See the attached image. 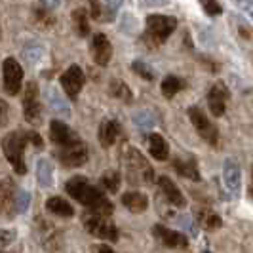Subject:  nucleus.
<instances>
[{"instance_id": "nucleus-42", "label": "nucleus", "mask_w": 253, "mask_h": 253, "mask_svg": "<svg viewBox=\"0 0 253 253\" xmlns=\"http://www.w3.org/2000/svg\"><path fill=\"white\" fill-rule=\"evenodd\" d=\"M95 250H97V252H113V248H111V246H105V244H101V246H97Z\"/></svg>"}, {"instance_id": "nucleus-21", "label": "nucleus", "mask_w": 253, "mask_h": 253, "mask_svg": "<svg viewBox=\"0 0 253 253\" xmlns=\"http://www.w3.org/2000/svg\"><path fill=\"white\" fill-rule=\"evenodd\" d=\"M149 151H151V154L156 160L164 162L169 156V145L160 133H151L149 135Z\"/></svg>"}, {"instance_id": "nucleus-18", "label": "nucleus", "mask_w": 253, "mask_h": 253, "mask_svg": "<svg viewBox=\"0 0 253 253\" xmlns=\"http://www.w3.org/2000/svg\"><path fill=\"white\" fill-rule=\"evenodd\" d=\"M120 133H122V126L116 120L107 118V120H103L101 124H99V143H101L105 149L113 147Z\"/></svg>"}, {"instance_id": "nucleus-12", "label": "nucleus", "mask_w": 253, "mask_h": 253, "mask_svg": "<svg viewBox=\"0 0 253 253\" xmlns=\"http://www.w3.org/2000/svg\"><path fill=\"white\" fill-rule=\"evenodd\" d=\"M15 198H17V187L10 177L0 181V211L6 217L15 215Z\"/></svg>"}, {"instance_id": "nucleus-25", "label": "nucleus", "mask_w": 253, "mask_h": 253, "mask_svg": "<svg viewBox=\"0 0 253 253\" xmlns=\"http://www.w3.org/2000/svg\"><path fill=\"white\" fill-rule=\"evenodd\" d=\"M183 86H185V82H183L181 78L169 75V76H166L164 80H162V93H164V97L171 99V97H173L177 91H181V89H183Z\"/></svg>"}, {"instance_id": "nucleus-5", "label": "nucleus", "mask_w": 253, "mask_h": 253, "mask_svg": "<svg viewBox=\"0 0 253 253\" xmlns=\"http://www.w3.org/2000/svg\"><path fill=\"white\" fill-rule=\"evenodd\" d=\"M189 118H190V122H192V126H194V129L198 131V135H200L206 143H210L211 147H217V143H219L217 127L213 126V122L204 114L202 109H198V107H190Z\"/></svg>"}, {"instance_id": "nucleus-3", "label": "nucleus", "mask_w": 253, "mask_h": 253, "mask_svg": "<svg viewBox=\"0 0 253 253\" xmlns=\"http://www.w3.org/2000/svg\"><path fill=\"white\" fill-rule=\"evenodd\" d=\"M27 145H29V135H27V131H19V129L8 133L4 137V141H2V151L6 154L8 162L15 169V173H19V175H23L27 171V166H25Z\"/></svg>"}, {"instance_id": "nucleus-33", "label": "nucleus", "mask_w": 253, "mask_h": 253, "mask_svg": "<svg viewBox=\"0 0 253 253\" xmlns=\"http://www.w3.org/2000/svg\"><path fill=\"white\" fill-rule=\"evenodd\" d=\"M200 6H202L204 12L208 13V15H211V17L223 13V8H221V4L217 0H200Z\"/></svg>"}, {"instance_id": "nucleus-2", "label": "nucleus", "mask_w": 253, "mask_h": 253, "mask_svg": "<svg viewBox=\"0 0 253 253\" xmlns=\"http://www.w3.org/2000/svg\"><path fill=\"white\" fill-rule=\"evenodd\" d=\"M122 160L126 166V175L129 183L139 185V183H152L154 181V169L145 160V156L127 143L122 145Z\"/></svg>"}, {"instance_id": "nucleus-19", "label": "nucleus", "mask_w": 253, "mask_h": 253, "mask_svg": "<svg viewBox=\"0 0 253 253\" xmlns=\"http://www.w3.org/2000/svg\"><path fill=\"white\" fill-rule=\"evenodd\" d=\"M173 168L181 177L190 179V181H202V175L198 171V166H196V160L189 156V158H175L173 160Z\"/></svg>"}, {"instance_id": "nucleus-29", "label": "nucleus", "mask_w": 253, "mask_h": 253, "mask_svg": "<svg viewBox=\"0 0 253 253\" xmlns=\"http://www.w3.org/2000/svg\"><path fill=\"white\" fill-rule=\"evenodd\" d=\"M198 221L208 230H217V228H221V225H223V219L219 215H215V213H211V211H198Z\"/></svg>"}, {"instance_id": "nucleus-41", "label": "nucleus", "mask_w": 253, "mask_h": 253, "mask_svg": "<svg viewBox=\"0 0 253 253\" xmlns=\"http://www.w3.org/2000/svg\"><path fill=\"white\" fill-rule=\"evenodd\" d=\"M169 0H141L143 6H166Z\"/></svg>"}, {"instance_id": "nucleus-22", "label": "nucleus", "mask_w": 253, "mask_h": 253, "mask_svg": "<svg viewBox=\"0 0 253 253\" xmlns=\"http://www.w3.org/2000/svg\"><path fill=\"white\" fill-rule=\"evenodd\" d=\"M46 210L51 211V213H55V215H59V217H73L75 215L73 206L67 202L65 198H59V196H51V198H48V202H46Z\"/></svg>"}, {"instance_id": "nucleus-40", "label": "nucleus", "mask_w": 253, "mask_h": 253, "mask_svg": "<svg viewBox=\"0 0 253 253\" xmlns=\"http://www.w3.org/2000/svg\"><path fill=\"white\" fill-rule=\"evenodd\" d=\"M40 6H44L48 10H55L59 6V0H40Z\"/></svg>"}, {"instance_id": "nucleus-11", "label": "nucleus", "mask_w": 253, "mask_h": 253, "mask_svg": "<svg viewBox=\"0 0 253 253\" xmlns=\"http://www.w3.org/2000/svg\"><path fill=\"white\" fill-rule=\"evenodd\" d=\"M230 97V91L223 82H215L208 91V105L213 116H223L227 111V101Z\"/></svg>"}, {"instance_id": "nucleus-20", "label": "nucleus", "mask_w": 253, "mask_h": 253, "mask_svg": "<svg viewBox=\"0 0 253 253\" xmlns=\"http://www.w3.org/2000/svg\"><path fill=\"white\" fill-rule=\"evenodd\" d=\"M122 204L131 213H143L149 208V198L139 190H127L122 194Z\"/></svg>"}, {"instance_id": "nucleus-10", "label": "nucleus", "mask_w": 253, "mask_h": 253, "mask_svg": "<svg viewBox=\"0 0 253 253\" xmlns=\"http://www.w3.org/2000/svg\"><path fill=\"white\" fill-rule=\"evenodd\" d=\"M86 82V76H84V71L78 67V65H71L63 75H61V88L65 89V93L71 97V99H76L80 89Z\"/></svg>"}, {"instance_id": "nucleus-23", "label": "nucleus", "mask_w": 253, "mask_h": 253, "mask_svg": "<svg viewBox=\"0 0 253 253\" xmlns=\"http://www.w3.org/2000/svg\"><path fill=\"white\" fill-rule=\"evenodd\" d=\"M109 89H111V95H113L114 99H118V101H124V103L133 101V93H131V89L127 88L126 82H122V80H118V78H113V80H111Z\"/></svg>"}, {"instance_id": "nucleus-44", "label": "nucleus", "mask_w": 253, "mask_h": 253, "mask_svg": "<svg viewBox=\"0 0 253 253\" xmlns=\"http://www.w3.org/2000/svg\"><path fill=\"white\" fill-rule=\"evenodd\" d=\"M250 192H252V196H253V168H252V190H250Z\"/></svg>"}, {"instance_id": "nucleus-38", "label": "nucleus", "mask_w": 253, "mask_h": 253, "mask_svg": "<svg viewBox=\"0 0 253 253\" xmlns=\"http://www.w3.org/2000/svg\"><path fill=\"white\" fill-rule=\"evenodd\" d=\"M8 122V103L0 99V126H6Z\"/></svg>"}, {"instance_id": "nucleus-14", "label": "nucleus", "mask_w": 253, "mask_h": 253, "mask_svg": "<svg viewBox=\"0 0 253 253\" xmlns=\"http://www.w3.org/2000/svg\"><path fill=\"white\" fill-rule=\"evenodd\" d=\"M50 139L57 149L82 141L80 137H78V133L73 131V129L67 126L65 122H61V120H53V122L50 124Z\"/></svg>"}, {"instance_id": "nucleus-9", "label": "nucleus", "mask_w": 253, "mask_h": 253, "mask_svg": "<svg viewBox=\"0 0 253 253\" xmlns=\"http://www.w3.org/2000/svg\"><path fill=\"white\" fill-rule=\"evenodd\" d=\"M23 114L29 124L37 126L40 122V95H38L37 82H29L23 95Z\"/></svg>"}, {"instance_id": "nucleus-37", "label": "nucleus", "mask_w": 253, "mask_h": 253, "mask_svg": "<svg viewBox=\"0 0 253 253\" xmlns=\"http://www.w3.org/2000/svg\"><path fill=\"white\" fill-rule=\"evenodd\" d=\"M101 6H99V2L97 0H89V13H91V17H95V19H99L101 17Z\"/></svg>"}, {"instance_id": "nucleus-39", "label": "nucleus", "mask_w": 253, "mask_h": 253, "mask_svg": "<svg viewBox=\"0 0 253 253\" xmlns=\"http://www.w3.org/2000/svg\"><path fill=\"white\" fill-rule=\"evenodd\" d=\"M122 2L124 0H105V4H107V8H109V12L114 13L120 6H122Z\"/></svg>"}, {"instance_id": "nucleus-13", "label": "nucleus", "mask_w": 253, "mask_h": 253, "mask_svg": "<svg viewBox=\"0 0 253 253\" xmlns=\"http://www.w3.org/2000/svg\"><path fill=\"white\" fill-rule=\"evenodd\" d=\"M152 236L158 242H162L164 246H169V248H181V250L189 248V240H187V236L183 232L173 230V228H168L164 225H154Z\"/></svg>"}, {"instance_id": "nucleus-26", "label": "nucleus", "mask_w": 253, "mask_h": 253, "mask_svg": "<svg viewBox=\"0 0 253 253\" xmlns=\"http://www.w3.org/2000/svg\"><path fill=\"white\" fill-rule=\"evenodd\" d=\"M73 23L76 27V33L80 37H86L89 33V23H88V12L84 8H76L73 12Z\"/></svg>"}, {"instance_id": "nucleus-30", "label": "nucleus", "mask_w": 253, "mask_h": 253, "mask_svg": "<svg viewBox=\"0 0 253 253\" xmlns=\"http://www.w3.org/2000/svg\"><path fill=\"white\" fill-rule=\"evenodd\" d=\"M133 124L139 126L141 129H151L154 126V116L149 111H137L133 114Z\"/></svg>"}, {"instance_id": "nucleus-15", "label": "nucleus", "mask_w": 253, "mask_h": 253, "mask_svg": "<svg viewBox=\"0 0 253 253\" xmlns=\"http://www.w3.org/2000/svg\"><path fill=\"white\" fill-rule=\"evenodd\" d=\"M91 55L95 59V63L105 67V65L111 63V57H113V46L109 42L107 35L97 33L93 40H91Z\"/></svg>"}, {"instance_id": "nucleus-43", "label": "nucleus", "mask_w": 253, "mask_h": 253, "mask_svg": "<svg viewBox=\"0 0 253 253\" xmlns=\"http://www.w3.org/2000/svg\"><path fill=\"white\" fill-rule=\"evenodd\" d=\"M240 4H244V6H252L253 4V0H238Z\"/></svg>"}, {"instance_id": "nucleus-24", "label": "nucleus", "mask_w": 253, "mask_h": 253, "mask_svg": "<svg viewBox=\"0 0 253 253\" xmlns=\"http://www.w3.org/2000/svg\"><path fill=\"white\" fill-rule=\"evenodd\" d=\"M37 177H38V183H40V187H44V189L51 187V183H53V166H51L50 160H46V158L38 160V164H37Z\"/></svg>"}, {"instance_id": "nucleus-32", "label": "nucleus", "mask_w": 253, "mask_h": 253, "mask_svg": "<svg viewBox=\"0 0 253 253\" xmlns=\"http://www.w3.org/2000/svg\"><path fill=\"white\" fill-rule=\"evenodd\" d=\"M31 204V194L27 190H17V198H15V210L17 213H25Z\"/></svg>"}, {"instance_id": "nucleus-6", "label": "nucleus", "mask_w": 253, "mask_h": 253, "mask_svg": "<svg viewBox=\"0 0 253 253\" xmlns=\"http://www.w3.org/2000/svg\"><path fill=\"white\" fill-rule=\"evenodd\" d=\"M84 228L88 230L89 234L101 238V240L116 242L118 240V230L113 223L107 219V215L101 213H91V215L84 217Z\"/></svg>"}, {"instance_id": "nucleus-17", "label": "nucleus", "mask_w": 253, "mask_h": 253, "mask_svg": "<svg viewBox=\"0 0 253 253\" xmlns=\"http://www.w3.org/2000/svg\"><path fill=\"white\" fill-rule=\"evenodd\" d=\"M158 187L162 190V194H164L166 198L173 204L175 208H185V206H187V200H185L183 192L179 190V187L169 177H166V175L158 177Z\"/></svg>"}, {"instance_id": "nucleus-28", "label": "nucleus", "mask_w": 253, "mask_h": 253, "mask_svg": "<svg viewBox=\"0 0 253 253\" xmlns=\"http://www.w3.org/2000/svg\"><path fill=\"white\" fill-rule=\"evenodd\" d=\"M50 105H51V109H53L57 114L69 116V113H71V111H69V103L65 101V97L55 88L50 89Z\"/></svg>"}, {"instance_id": "nucleus-8", "label": "nucleus", "mask_w": 253, "mask_h": 253, "mask_svg": "<svg viewBox=\"0 0 253 253\" xmlns=\"http://www.w3.org/2000/svg\"><path fill=\"white\" fill-rule=\"evenodd\" d=\"M57 158L59 162L67 168H78V166H84L88 162V147L78 141L73 145H67V147H59L57 149Z\"/></svg>"}, {"instance_id": "nucleus-36", "label": "nucleus", "mask_w": 253, "mask_h": 253, "mask_svg": "<svg viewBox=\"0 0 253 253\" xmlns=\"http://www.w3.org/2000/svg\"><path fill=\"white\" fill-rule=\"evenodd\" d=\"M27 135H29V143L35 145L37 149H42V147H44V141H42V137L38 135L37 131H27Z\"/></svg>"}, {"instance_id": "nucleus-31", "label": "nucleus", "mask_w": 253, "mask_h": 253, "mask_svg": "<svg viewBox=\"0 0 253 253\" xmlns=\"http://www.w3.org/2000/svg\"><path fill=\"white\" fill-rule=\"evenodd\" d=\"M131 69H133V73H137V75H139L141 78H145V80H152V78H154V71H152L145 61H141V59L133 61V63H131Z\"/></svg>"}, {"instance_id": "nucleus-34", "label": "nucleus", "mask_w": 253, "mask_h": 253, "mask_svg": "<svg viewBox=\"0 0 253 253\" xmlns=\"http://www.w3.org/2000/svg\"><path fill=\"white\" fill-rule=\"evenodd\" d=\"M42 53H44V50H42V48H38V46H35V48H27L25 57L31 61V63H37V61H40Z\"/></svg>"}, {"instance_id": "nucleus-27", "label": "nucleus", "mask_w": 253, "mask_h": 253, "mask_svg": "<svg viewBox=\"0 0 253 253\" xmlns=\"http://www.w3.org/2000/svg\"><path fill=\"white\" fill-rule=\"evenodd\" d=\"M99 183L103 185V189L109 190L111 194H114V192H118V189H120L122 179H120L118 171H105L101 175V179H99Z\"/></svg>"}, {"instance_id": "nucleus-1", "label": "nucleus", "mask_w": 253, "mask_h": 253, "mask_svg": "<svg viewBox=\"0 0 253 253\" xmlns=\"http://www.w3.org/2000/svg\"><path fill=\"white\" fill-rule=\"evenodd\" d=\"M65 190H67V194H71L82 206H86L91 213H101V215H111L113 213L111 200L99 189L89 185L88 179L82 177V175L69 179L67 185H65Z\"/></svg>"}, {"instance_id": "nucleus-4", "label": "nucleus", "mask_w": 253, "mask_h": 253, "mask_svg": "<svg viewBox=\"0 0 253 253\" xmlns=\"http://www.w3.org/2000/svg\"><path fill=\"white\" fill-rule=\"evenodd\" d=\"M175 27H177L175 17L152 13V15L147 17V40L152 42L154 46H158L175 31Z\"/></svg>"}, {"instance_id": "nucleus-35", "label": "nucleus", "mask_w": 253, "mask_h": 253, "mask_svg": "<svg viewBox=\"0 0 253 253\" xmlns=\"http://www.w3.org/2000/svg\"><path fill=\"white\" fill-rule=\"evenodd\" d=\"M15 240V232L13 230H0V248H6Z\"/></svg>"}, {"instance_id": "nucleus-7", "label": "nucleus", "mask_w": 253, "mask_h": 253, "mask_svg": "<svg viewBox=\"0 0 253 253\" xmlns=\"http://www.w3.org/2000/svg\"><path fill=\"white\" fill-rule=\"evenodd\" d=\"M2 75H4V89L10 95H17L23 82V69L17 63V59L6 57L2 63Z\"/></svg>"}, {"instance_id": "nucleus-16", "label": "nucleus", "mask_w": 253, "mask_h": 253, "mask_svg": "<svg viewBox=\"0 0 253 253\" xmlns=\"http://www.w3.org/2000/svg\"><path fill=\"white\" fill-rule=\"evenodd\" d=\"M223 179H225V185L228 187V190L232 194H238L242 187V173H240V166L236 164L234 158H227L225 164H223Z\"/></svg>"}]
</instances>
